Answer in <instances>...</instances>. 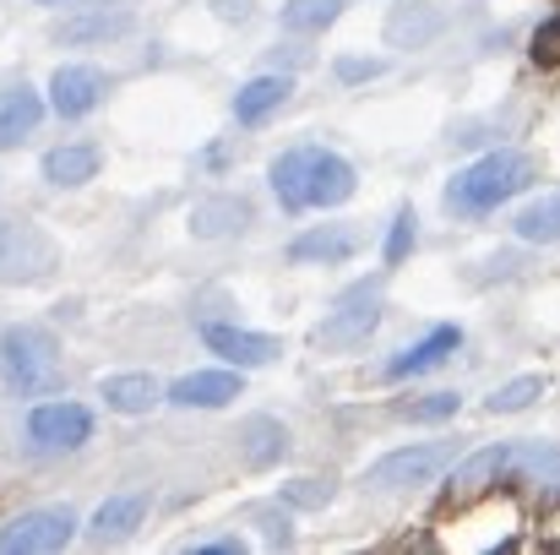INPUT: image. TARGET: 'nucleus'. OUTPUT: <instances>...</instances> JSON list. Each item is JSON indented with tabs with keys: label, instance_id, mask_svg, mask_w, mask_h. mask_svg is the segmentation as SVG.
Listing matches in <instances>:
<instances>
[{
	"label": "nucleus",
	"instance_id": "f03ea898",
	"mask_svg": "<svg viewBox=\"0 0 560 555\" xmlns=\"http://www.w3.org/2000/svg\"><path fill=\"white\" fill-rule=\"evenodd\" d=\"M55 370H60V344H55L49 327L11 322V327L0 333V375H5L11 392L33 397V392H44V386L55 381Z\"/></svg>",
	"mask_w": 560,
	"mask_h": 555
},
{
	"label": "nucleus",
	"instance_id": "6e6552de",
	"mask_svg": "<svg viewBox=\"0 0 560 555\" xmlns=\"http://www.w3.org/2000/svg\"><path fill=\"white\" fill-rule=\"evenodd\" d=\"M506 469H512V447H479V452H468L452 469V479H446V501L452 507H474L479 496H490L506 479Z\"/></svg>",
	"mask_w": 560,
	"mask_h": 555
},
{
	"label": "nucleus",
	"instance_id": "0eeeda50",
	"mask_svg": "<svg viewBox=\"0 0 560 555\" xmlns=\"http://www.w3.org/2000/svg\"><path fill=\"white\" fill-rule=\"evenodd\" d=\"M27 441H33L38 452H77V447L93 441V414H88L82 403H66V397L38 403V408L27 414Z\"/></svg>",
	"mask_w": 560,
	"mask_h": 555
},
{
	"label": "nucleus",
	"instance_id": "c9c22d12",
	"mask_svg": "<svg viewBox=\"0 0 560 555\" xmlns=\"http://www.w3.org/2000/svg\"><path fill=\"white\" fill-rule=\"evenodd\" d=\"M38 5H98V0H38Z\"/></svg>",
	"mask_w": 560,
	"mask_h": 555
},
{
	"label": "nucleus",
	"instance_id": "f3484780",
	"mask_svg": "<svg viewBox=\"0 0 560 555\" xmlns=\"http://www.w3.org/2000/svg\"><path fill=\"white\" fill-rule=\"evenodd\" d=\"M441 27H446V16H441L435 0H402V5L386 16V44H397V49H419V44H430Z\"/></svg>",
	"mask_w": 560,
	"mask_h": 555
},
{
	"label": "nucleus",
	"instance_id": "9d476101",
	"mask_svg": "<svg viewBox=\"0 0 560 555\" xmlns=\"http://www.w3.org/2000/svg\"><path fill=\"white\" fill-rule=\"evenodd\" d=\"M201 344L218 355V360H229V366L240 370H256V366H272L278 355H283V344L272 338V333H250V327H223V322H207L201 327Z\"/></svg>",
	"mask_w": 560,
	"mask_h": 555
},
{
	"label": "nucleus",
	"instance_id": "473e14b6",
	"mask_svg": "<svg viewBox=\"0 0 560 555\" xmlns=\"http://www.w3.org/2000/svg\"><path fill=\"white\" fill-rule=\"evenodd\" d=\"M381 71H386V66H381V60H365V55H343V60H338V82H371Z\"/></svg>",
	"mask_w": 560,
	"mask_h": 555
},
{
	"label": "nucleus",
	"instance_id": "423d86ee",
	"mask_svg": "<svg viewBox=\"0 0 560 555\" xmlns=\"http://www.w3.org/2000/svg\"><path fill=\"white\" fill-rule=\"evenodd\" d=\"M375 327H381V289H375V284H360V289H349V294L327 311V322L316 327V344H322V349H360Z\"/></svg>",
	"mask_w": 560,
	"mask_h": 555
},
{
	"label": "nucleus",
	"instance_id": "dca6fc26",
	"mask_svg": "<svg viewBox=\"0 0 560 555\" xmlns=\"http://www.w3.org/2000/svg\"><path fill=\"white\" fill-rule=\"evenodd\" d=\"M354 190H360L354 164H349L343 153L316 148V159H311V207H343Z\"/></svg>",
	"mask_w": 560,
	"mask_h": 555
},
{
	"label": "nucleus",
	"instance_id": "aec40b11",
	"mask_svg": "<svg viewBox=\"0 0 560 555\" xmlns=\"http://www.w3.org/2000/svg\"><path fill=\"white\" fill-rule=\"evenodd\" d=\"M311 159H316V148H289V153L272 159L267 181L278 190L283 212H305V207H311Z\"/></svg>",
	"mask_w": 560,
	"mask_h": 555
},
{
	"label": "nucleus",
	"instance_id": "2eb2a0df",
	"mask_svg": "<svg viewBox=\"0 0 560 555\" xmlns=\"http://www.w3.org/2000/svg\"><path fill=\"white\" fill-rule=\"evenodd\" d=\"M142 518H148V496H137V490L109 496V501L93 512L88 540H93V545H120V540H131V534L142 529Z\"/></svg>",
	"mask_w": 560,
	"mask_h": 555
},
{
	"label": "nucleus",
	"instance_id": "39448f33",
	"mask_svg": "<svg viewBox=\"0 0 560 555\" xmlns=\"http://www.w3.org/2000/svg\"><path fill=\"white\" fill-rule=\"evenodd\" d=\"M77 540L71 507H33L11 523H0V555H49Z\"/></svg>",
	"mask_w": 560,
	"mask_h": 555
},
{
	"label": "nucleus",
	"instance_id": "4be33fe9",
	"mask_svg": "<svg viewBox=\"0 0 560 555\" xmlns=\"http://www.w3.org/2000/svg\"><path fill=\"white\" fill-rule=\"evenodd\" d=\"M289 93H294V82L289 77H250L240 93H234V120L240 126H261L267 115H278L283 104H289Z\"/></svg>",
	"mask_w": 560,
	"mask_h": 555
},
{
	"label": "nucleus",
	"instance_id": "2f4dec72",
	"mask_svg": "<svg viewBox=\"0 0 560 555\" xmlns=\"http://www.w3.org/2000/svg\"><path fill=\"white\" fill-rule=\"evenodd\" d=\"M256 523L267 529V545H272V551H289V545H294V523H289V512H278V507H256Z\"/></svg>",
	"mask_w": 560,
	"mask_h": 555
},
{
	"label": "nucleus",
	"instance_id": "9b49d317",
	"mask_svg": "<svg viewBox=\"0 0 560 555\" xmlns=\"http://www.w3.org/2000/svg\"><path fill=\"white\" fill-rule=\"evenodd\" d=\"M245 392V370H190L170 386L175 408H229Z\"/></svg>",
	"mask_w": 560,
	"mask_h": 555
},
{
	"label": "nucleus",
	"instance_id": "6ab92c4d",
	"mask_svg": "<svg viewBox=\"0 0 560 555\" xmlns=\"http://www.w3.org/2000/svg\"><path fill=\"white\" fill-rule=\"evenodd\" d=\"M104 170V153L93 142H66V148H49L44 153V181L60 185V190H77V185L98 181Z\"/></svg>",
	"mask_w": 560,
	"mask_h": 555
},
{
	"label": "nucleus",
	"instance_id": "ddd939ff",
	"mask_svg": "<svg viewBox=\"0 0 560 555\" xmlns=\"http://www.w3.org/2000/svg\"><path fill=\"white\" fill-rule=\"evenodd\" d=\"M131 27H137V16H131V11L82 5L77 16H66V22L55 27V38H60V44H109V38H126Z\"/></svg>",
	"mask_w": 560,
	"mask_h": 555
},
{
	"label": "nucleus",
	"instance_id": "7c9ffc66",
	"mask_svg": "<svg viewBox=\"0 0 560 555\" xmlns=\"http://www.w3.org/2000/svg\"><path fill=\"white\" fill-rule=\"evenodd\" d=\"M413 207H397V218H392V229H386V245H381V262L386 267H402V256L413 251Z\"/></svg>",
	"mask_w": 560,
	"mask_h": 555
},
{
	"label": "nucleus",
	"instance_id": "a878e982",
	"mask_svg": "<svg viewBox=\"0 0 560 555\" xmlns=\"http://www.w3.org/2000/svg\"><path fill=\"white\" fill-rule=\"evenodd\" d=\"M343 16V0H283L278 22L283 33H327Z\"/></svg>",
	"mask_w": 560,
	"mask_h": 555
},
{
	"label": "nucleus",
	"instance_id": "c85d7f7f",
	"mask_svg": "<svg viewBox=\"0 0 560 555\" xmlns=\"http://www.w3.org/2000/svg\"><path fill=\"white\" fill-rule=\"evenodd\" d=\"M457 408H463V397H457V392H424V397L397 403V419H413V425H441V419H452Z\"/></svg>",
	"mask_w": 560,
	"mask_h": 555
},
{
	"label": "nucleus",
	"instance_id": "1a4fd4ad",
	"mask_svg": "<svg viewBox=\"0 0 560 555\" xmlns=\"http://www.w3.org/2000/svg\"><path fill=\"white\" fill-rule=\"evenodd\" d=\"M104 93H109V82H104L98 66H60V71L49 77V109H55L60 120L93 115V109L104 104Z\"/></svg>",
	"mask_w": 560,
	"mask_h": 555
},
{
	"label": "nucleus",
	"instance_id": "20e7f679",
	"mask_svg": "<svg viewBox=\"0 0 560 555\" xmlns=\"http://www.w3.org/2000/svg\"><path fill=\"white\" fill-rule=\"evenodd\" d=\"M457 463V441H419V447H397L386 458H375L365 469V490H413L430 485L435 474H446Z\"/></svg>",
	"mask_w": 560,
	"mask_h": 555
},
{
	"label": "nucleus",
	"instance_id": "393cba45",
	"mask_svg": "<svg viewBox=\"0 0 560 555\" xmlns=\"http://www.w3.org/2000/svg\"><path fill=\"white\" fill-rule=\"evenodd\" d=\"M512 229H517V240H528V245H556L560 240V190L528 201V207L512 218Z\"/></svg>",
	"mask_w": 560,
	"mask_h": 555
},
{
	"label": "nucleus",
	"instance_id": "7ed1b4c3",
	"mask_svg": "<svg viewBox=\"0 0 560 555\" xmlns=\"http://www.w3.org/2000/svg\"><path fill=\"white\" fill-rule=\"evenodd\" d=\"M55 273V240L22 218L0 207V284H38Z\"/></svg>",
	"mask_w": 560,
	"mask_h": 555
},
{
	"label": "nucleus",
	"instance_id": "b1692460",
	"mask_svg": "<svg viewBox=\"0 0 560 555\" xmlns=\"http://www.w3.org/2000/svg\"><path fill=\"white\" fill-rule=\"evenodd\" d=\"M98 397H104L115 414H148V408L164 397V386H159L148 370H126V375H104Z\"/></svg>",
	"mask_w": 560,
	"mask_h": 555
},
{
	"label": "nucleus",
	"instance_id": "f704fd0d",
	"mask_svg": "<svg viewBox=\"0 0 560 555\" xmlns=\"http://www.w3.org/2000/svg\"><path fill=\"white\" fill-rule=\"evenodd\" d=\"M190 555H240L245 551V540H196V545H186Z\"/></svg>",
	"mask_w": 560,
	"mask_h": 555
},
{
	"label": "nucleus",
	"instance_id": "f257e3e1",
	"mask_svg": "<svg viewBox=\"0 0 560 555\" xmlns=\"http://www.w3.org/2000/svg\"><path fill=\"white\" fill-rule=\"evenodd\" d=\"M534 175H539V170H534L528 153H512V148L485 153L479 164H468V170H457V175L446 181V207H452L457 218H485V212H495L501 201H512L517 190H528Z\"/></svg>",
	"mask_w": 560,
	"mask_h": 555
},
{
	"label": "nucleus",
	"instance_id": "c756f323",
	"mask_svg": "<svg viewBox=\"0 0 560 555\" xmlns=\"http://www.w3.org/2000/svg\"><path fill=\"white\" fill-rule=\"evenodd\" d=\"M327 501H332V485H322V479H289L278 490V507H294V512H322Z\"/></svg>",
	"mask_w": 560,
	"mask_h": 555
},
{
	"label": "nucleus",
	"instance_id": "412c9836",
	"mask_svg": "<svg viewBox=\"0 0 560 555\" xmlns=\"http://www.w3.org/2000/svg\"><path fill=\"white\" fill-rule=\"evenodd\" d=\"M240 229H250L245 196H201L190 207V234H201V240H223V234H240Z\"/></svg>",
	"mask_w": 560,
	"mask_h": 555
},
{
	"label": "nucleus",
	"instance_id": "cd10ccee",
	"mask_svg": "<svg viewBox=\"0 0 560 555\" xmlns=\"http://www.w3.org/2000/svg\"><path fill=\"white\" fill-rule=\"evenodd\" d=\"M512 469H523L528 479L560 485V447H539V441H523V447H512ZM512 469H506V474H512Z\"/></svg>",
	"mask_w": 560,
	"mask_h": 555
},
{
	"label": "nucleus",
	"instance_id": "bb28decb",
	"mask_svg": "<svg viewBox=\"0 0 560 555\" xmlns=\"http://www.w3.org/2000/svg\"><path fill=\"white\" fill-rule=\"evenodd\" d=\"M539 397H545V375H517V381L495 386V392L485 397V408H490V414H523V408H534Z\"/></svg>",
	"mask_w": 560,
	"mask_h": 555
},
{
	"label": "nucleus",
	"instance_id": "a211bd4d",
	"mask_svg": "<svg viewBox=\"0 0 560 555\" xmlns=\"http://www.w3.org/2000/svg\"><path fill=\"white\" fill-rule=\"evenodd\" d=\"M283 452H289V430H283V419H272V414H250V419L240 425V458H245V469H278Z\"/></svg>",
	"mask_w": 560,
	"mask_h": 555
},
{
	"label": "nucleus",
	"instance_id": "4468645a",
	"mask_svg": "<svg viewBox=\"0 0 560 555\" xmlns=\"http://www.w3.org/2000/svg\"><path fill=\"white\" fill-rule=\"evenodd\" d=\"M360 251V234L354 229H343V223H322V229H305V234H294V245H289V262H322V267H338V262H349Z\"/></svg>",
	"mask_w": 560,
	"mask_h": 555
},
{
	"label": "nucleus",
	"instance_id": "5701e85b",
	"mask_svg": "<svg viewBox=\"0 0 560 555\" xmlns=\"http://www.w3.org/2000/svg\"><path fill=\"white\" fill-rule=\"evenodd\" d=\"M38 120H44V99L22 82V88H11L5 99H0V153H11L22 137H33L38 131Z\"/></svg>",
	"mask_w": 560,
	"mask_h": 555
},
{
	"label": "nucleus",
	"instance_id": "f8f14e48",
	"mask_svg": "<svg viewBox=\"0 0 560 555\" xmlns=\"http://www.w3.org/2000/svg\"><path fill=\"white\" fill-rule=\"evenodd\" d=\"M463 349V327H435L430 338H419L413 349H402V355H392L386 360V381H408V375H424V370H435V366H446L452 355Z\"/></svg>",
	"mask_w": 560,
	"mask_h": 555
},
{
	"label": "nucleus",
	"instance_id": "72a5a7b5",
	"mask_svg": "<svg viewBox=\"0 0 560 555\" xmlns=\"http://www.w3.org/2000/svg\"><path fill=\"white\" fill-rule=\"evenodd\" d=\"M534 60L545 66V60H560V11L534 33Z\"/></svg>",
	"mask_w": 560,
	"mask_h": 555
}]
</instances>
